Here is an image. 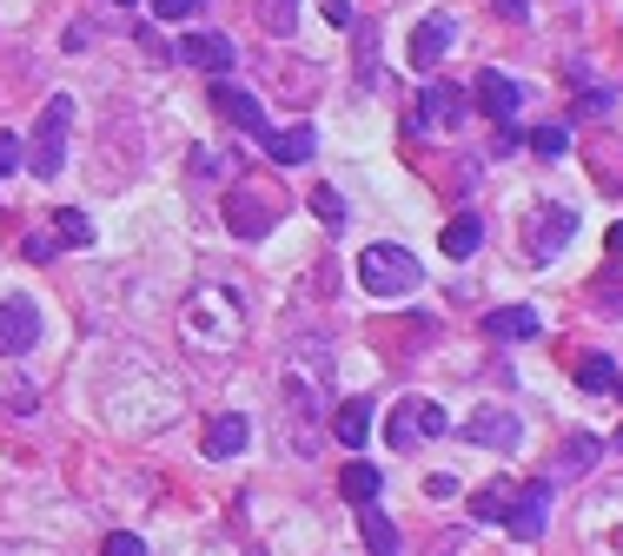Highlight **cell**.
<instances>
[{"mask_svg":"<svg viewBox=\"0 0 623 556\" xmlns=\"http://www.w3.org/2000/svg\"><path fill=\"white\" fill-rule=\"evenodd\" d=\"M511 497H518L511 484H491V491H478V497H471V517H478V524H505Z\"/></svg>","mask_w":623,"mask_h":556,"instance_id":"obj_22","label":"cell"},{"mask_svg":"<svg viewBox=\"0 0 623 556\" xmlns=\"http://www.w3.org/2000/svg\"><path fill=\"white\" fill-rule=\"evenodd\" d=\"M179 60H186V66H199V73H226L239 53H232V40H226V33H193V40H179Z\"/></svg>","mask_w":623,"mask_h":556,"instance_id":"obj_12","label":"cell"},{"mask_svg":"<svg viewBox=\"0 0 623 556\" xmlns=\"http://www.w3.org/2000/svg\"><path fill=\"white\" fill-rule=\"evenodd\" d=\"M259 27L279 33V40H292V27H299V0H259Z\"/></svg>","mask_w":623,"mask_h":556,"instance_id":"obj_23","label":"cell"},{"mask_svg":"<svg viewBox=\"0 0 623 556\" xmlns=\"http://www.w3.org/2000/svg\"><path fill=\"white\" fill-rule=\"evenodd\" d=\"M538 325H544V318H538L531 305H498V312L485 318V332H491V338H505V345H518V338H538Z\"/></svg>","mask_w":623,"mask_h":556,"instance_id":"obj_14","label":"cell"},{"mask_svg":"<svg viewBox=\"0 0 623 556\" xmlns=\"http://www.w3.org/2000/svg\"><path fill=\"white\" fill-rule=\"evenodd\" d=\"M53 225H60V239H66V245H93V225H86V212H73V206H66Z\"/></svg>","mask_w":623,"mask_h":556,"instance_id":"obj_28","label":"cell"},{"mask_svg":"<svg viewBox=\"0 0 623 556\" xmlns=\"http://www.w3.org/2000/svg\"><path fill=\"white\" fill-rule=\"evenodd\" d=\"M20 146H27V139H20V133H0V179H7V172H13V166H20Z\"/></svg>","mask_w":623,"mask_h":556,"instance_id":"obj_32","label":"cell"},{"mask_svg":"<svg viewBox=\"0 0 623 556\" xmlns=\"http://www.w3.org/2000/svg\"><path fill=\"white\" fill-rule=\"evenodd\" d=\"M458 46V27L445 20V13H432V20H418V33H412V66L418 73H438V60Z\"/></svg>","mask_w":623,"mask_h":556,"instance_id":"obj_9","label":"cell"},{"mask_svg":"<svg viewBox=\"0 0 623 556\" xmlns=\"http://www.w3.org/2000/svg\"><path fill=\"white\" fill-rule=\"evenodd\" d=\"M518 146H525V139H518V133H511V119H498V139H491V153H498V159H505V153H518Z\"/></svg>","mask_w":623,"mask_h":556,"instance_id":"obj_33","label":"cell"},{"mask_svg":"<svg viewBox=\"0 0 623 556\" xmlns=\"http://www.w3.org/2000/svg\"><path fill=\"white\" fill-rule=\"evenodd\" d=\"M359 285L372 292V298H405V292H418L425 285V265L405 252V245H365L359 252Z\"/></svg>","mask_w":623,"mask_h":556,"instance_id":"obj_1","label":"cell"},{"mask_svg":"<svg viewBox=\"0 0 623 556\" xmlns=\"http://www.w3.org/2000/svg\"><path fill=\"white\" fill-rule=\"evenodd\" d=\"M325 20L332 27H352V0H325Z\"/></svg>","mask_w":623,"mask_h":556,"instance_id":"obj_35","label":"cell"},{"mask_svg":"<svg viewBox=\"0 0 623 556\" xmlns=\"http://www.w3.org/2000/svg\"><path fill=\"white\" fill-rule=\"evenodd\" d=\"M598 458H604V438H571V444L558 451V471H564V478H584Z\"/></svg>","mask_w":623,"mask_h":556,"instance_id":"obj_20","label":"cell"},{"mask_svg":"<svg viewBox=\"0 0 623 556\" xmlns=\"http://www.w3.org/2000/svg\"><path fill=\"white\" fill-rule=\"evenodd\" d=\"M266 153H272L279 166H305V159L319 153V133H312V126H292V133H272V139H266Z\"/></svg>","mask_w":623,"mask_h":556,"instance_id":"obj_17","label":"cell"},{"mask_svg":"<svg viewBox=\"0 0 623 556\" xmlns=\"http://www.w3.org/2000/svg\"><path fill=\"white\" fill-rule=\"evenodd\" d=\"M100 556H146V544H139L133 531H113V537L100 544Z\"/></svg>","mask_w":623,"mask_h":556,"instance_id":"obj_30","label":"cell"},{"mask_svg":"<svg viewBox=\"0 0 623 556\" xmlns=\"http://www.w3.org/2000/svg\"><path fill=\"white\" fill-rule=\"evenodd\" d=\"M578 113H584V119H611V113H617V93H611V86H598V93H584V106H578Z\"/></svg>","mask_w":623,"mask_h":556,"instance_id":"obj_29","label":"cell"},{"mask_svg":"<svg viewBox=\"0 0 623 556\" xmlns=\"http://www.w3.org/2000/svg\"><path fill=\"white\" fill-rule=\"evenodd\" d=\"M359 531H365V544H372V556H398V531H392L385 517H372V504H365V517H359Z\"/></svg>","mask_w":623,"mask_h":556,"instance_id":"obj_24","label":"cell"},{"mask_svg":"<svg viewBox=\"0 0 623 556\" xmlns=\"http://www.w3.org/2000/svg\"><path fill=\"white\" fill-rule=\"evenodd\" d=\"M611 259H623V225L611 232Z\"/></svg>","mask_w":623,"mask_h":556,"instance_id":"obj_37","label":"cell"},{"mask_svg":"<svg viewBox=\"0 0 623 556\" xmlns=\"http://www.w3.org/2000/svg\"><path fill=\"white\" fill-rule=\"evenodd\" d=\"M199 7H206V0H153V13H159V20H193Z\"/></svg>","mask_w":623,"mask_h":556,"instance_id":"obj_31","label":"cell"},{"mask_svg":"<svg viewBox=\"0 0 623 556\" xmlns=\"http://www.w3.org/2000/svg\"><path fill=\"white\" fill-rule=\"evenodd\" d=\"M617 378L623 371L611 365V358H584V365H578V385H584V391H611Z\"/></svg>","mask_w":623,"mask_h":556,"instance_id":"obj_25","label":"cell"},{"mask_svg":"<svg viewBox=\"0 0 623 556\" xmlns=\"http://www.w3.org/2000/svg\"><path fill=\"white\" fill-rule=\"evenodd\" d=\"M226 232L232 239H266L272 232V219H279V206H272V192H259V186H239V192H226Z\"/></svg>","mask_w":623,"mask_h":556,"instance_id":"obj_5","label":"cell"},{"mask_svg":"<svg viewBox=\"0 0 623 556\" xmlns=\"http://www.w3.org/2000/svg\"><path fill=\"white\" fill-rule=\"evenodd\" d=\"M498 13H505V20H525V13H531V0H498Z\"/></svg>","mask_w":623,"mask_h":556,"instance_id":"obj_36","label":"cell"},{"mask_svg":"<svg viewBox=\"0 0 623 556\" xmlns=\"http://www.w3.org/2000/svg\"><path fill=\"white\" fill-rule=\"evenodd\" d=\"M252 556H266V550H252Z\"/></svg>","mask_w":623,"mask_h":556,"instance_id":"obj_41","label":"cell"},{"mask_svg":"<svg viewBox=\"0 0 623 556\" xmlns=\"http://www.w3.org/2000/svg\"><path fill=\"white\" fill-rule=\"evenodd\" d=\"M438 431H445V411H438L432 398H398V405H392V424H385L392 451H418V444H432Z\"/></svg>","mask_w":623,"mask_h":556,"instance_id":"obj_4","label":"cell"},{"mask_svg":"<svg viewBox=\"0 0 623 556\" xmlns=\"http://www.w3.org/2000/svg\"><path fill=\"white\" fill-rule=\"evenodd\" d=\"M66 126H73V93H53V99L40 106L33 139H27V166H33L40 179H60V166H66Z\"/></svg>","mask_w":623,"mask_h":556,"instance_id":"obj_2","label":"cell"},{"mask_svg":"<svg viewBox=\"0 0 623 556\" xmlns=\"http://www.w3.org/2000/svg\"><path fill=\"white\" fill-rule=\"evenodd\" d=\"M531 153H538V159H564V153H571V133H564V126H538V133H531Z\"/></svg>","mask_w":623,"mask_h":556,"instance_id":"obj_26","label":"cell"},{"mask_svg":"<svg viewBox=\"0 0 623 556\" xmlns=\"http://www.w3.org/2000/svg\"><path fill=\"white\" fill-rule=\"evenodd\" d=\"M465 438H471V444H485V451H511V444H518V418L491 405V411H478V418L465 424Z\"/></svg>","mask_w":623,"mask_h":556,"instance_id":"obj_13","label":"cell"},{"mask_svg":"<svg viewBox=\"0 0 623 556\" xmlns=\"http://www.w3.org/2000/svg\"><path fill=\"white\" fill-rule=\"evenodd\" d=\"M478 239H485V219H478V212H458V219L445 225V259H471Z\"/></svg>","mask_w":623,"mask_h":556,"instance_id":"obj_18","label":"cell"},{"mask_svg":"<svg viewBox=\"0 0 623 556\" xmlns=\"http://www.w3.org/2000/svg\"><path fill=\"white\" fill-rule=\"evenodd\" d=\"M591 298H598V312H604V318H623V259H611V265L598 272Z\"/></svg>","mask_w":623,"mask_h":556,"instance_id":"obj_19","label":"cell"},{"mask_svg":"<svg viewBox=\"0 0 623 556\" xmlns=\"http://www.w3.org/2000/svg\"><path fill=\"white\" fill-rule=\"evenodd\" d=\"M53 252H60V245H53V239H46V232H33V239H27V259H40V265H46V259H53Z\"/></svg>","mask_w":623,"mask_h":556,"instance_id":"obj_34","label":"cell"},{"mask_svg":"<svg viewBox=\"0 0 623 556\" xmlns=\"http://www.w3.org/2000/svg\"><path fill=\"white\" fill-rule=\"evenodd\" d=\"M571 232H578V212H571V206H538V212L525 219V259H531V265L558 259V252L571 245Z\"/></svg>","mask_w":623,"mask_h":556,"instance_id":"obj_3","label":"cell"},{"mask_svg":"<svg viewBox=\"0 0 623 556\" xmlns=\"http://www.w3.org/2000/svg\"><path fill=\"white\" fill-rule=\"evenodd\" d=\"M312 212H319L325 225H345V199H339V186H319V192H312Z\"/></svg>","mask_w":623,"mask_h":556,"instance_id":"obj_27","label":"cell"},{"mask_svg":"<svg viewBox=\"0 0 623 556\" xmlns=\"http://www.w3.org/2000/svg\"><path fill=\"white\" fill-rule=\"evenodd\" d=\"M471 93H478V106H485L491 119H511V113L525 106V86H518L511 73H498V66H491V73H478V86H471Z\"/></svg>","mask_w":623,"mask_h":556,"instance_id":"obj_11","label":"cell"},{"mask_svg":"<svg viewBox=\"0 0 623 556\" xmlns=\"http://www.w3.org/2000/svg\"><path fill=\"white\" fill-rule=\"evenodd\" d=\"M33 338H40V305L33 298H0V358L33 352Z\"/></svg>","mask_w":623,"mask_h":556,"instance_id":"obj_8","label":"cell"},{"mask_svg":"<svg viewBox=\"0 0 623 556\" xmlns=\"http://www.w3.org/2000/svg\"><path fill=\"white\" fill-rule=\"evenodd\" d=\"M246 438H252V424H246L239 411H226V418H212V424H206V458H239V451H246Z\"/></svg>","mask_w":623,"mask_h":556,"instance_id":"obj_16","label":"cell"},{"mask_svg":"<svg viewBox=\"0 0 623 556\" xmlns=\"http://www.w3.org/2000/svg\"><path fill=\"white\" fill-rule=\"evenodd\" d=\"M544 524H551V484H525V491L511 497V511H505V531H511L518 544H538Z\"/></svg>","mask_w":623,"mask_h":556,"instance_id":"obj_7","label":"cell"},{"mask_svg":"<svg viewBox=\"0 0 623 556\" xmlns=\"http://www.w3.org/2000/svg\"><path fill=\"white\" fill-rule=\"evenodd\" d=\"M120 7H139V0H120Z\"/></svg>","mask_w":623,"mask_h":556,"instance_id":"obj_39","label":"cell"},{"mask_svg":"<svg viewBox=\"0 0 623 556\" xmlns=\"http://www.w3.org/2000/svg\"><path fill=\"white\" fill-rule=\"evenodd\" d=\"M611 391H617V398H623V378H617V385H611Z\"/></svg>","mask_w":623,"mask_h":556,"instance_id":"obj_38","label":"cell"},{"mask_svg":"<svg viewBox=\"0 0 623 556\" xmlns=\"http://www.w3.org/2000/svg\"><path fill=\"white\" fill-rule=\"evenodd\" d=\"M212 106H219V119H232L239 133H252V139H272V126H266L259 99H252L246 86H232L226 73H212Z\"/></svg>","mask_w":623,"mask_h":556,"instance_id":"obj_6","label":"cell"},{"mask_svg":"<svg viewBox=\"0 0 623 556\" xmlns=\"http://www.w3.org/2000/svg\"><path fill=\"white\" fill-rule=\"evenodd\" d=\"M378 484H385V478H378V464H345V478H339V491H345V497H352L359 511H365V504L378 497Z\"/></svg>","mask_w":623,"mask_h":556,"instance_id":"obj_21","label":"cell"},{"mask_svg":"<svg viewBox=\"0 0 623 556\" xmlns=\"http://www.w3.org/2000/svg\"><path fill=\"white\" fill-rule=\"evenodd\" d=\"M332 438H339L345 451H359V444L372 438V405H365V398H345V405L332 411Z\"/></svg>","mask_w":623,"mask_h":556,"instance_id":"obj_15","label":"cell"},{"mask_svg":"<svg viewBox=\"0 0 623 556\" xmlns=\"http://www.w3.org/2000/svg\"><path fill=\"white\" fill-rule=\"evenodd\" d=\"M465 113H471L465 86H425V93H418V126H445V133H451Z\"/></svg>","mask_w":623,"mask_h":556,"instance_id":"obj_10","label":"cell"},{"mask_svg":"<svg viewBox=\"0 0 623 556\" xmlns=\"http://www.w3.org/2000/svg\"><path fill=\"white\" fill-rule=\"evenodd\" d=\"M617 451H623V431H617Z\"/></svg>","mask_w":623,"mask_h":556,"instance_id":"obj_40","label":"cell"}]
</instances>
